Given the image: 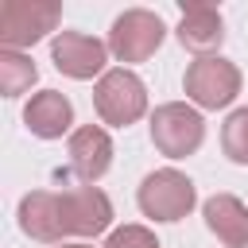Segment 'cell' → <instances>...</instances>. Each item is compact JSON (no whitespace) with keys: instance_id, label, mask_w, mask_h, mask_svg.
I'll return each mask as SVG.
<instances>
[{"instance_id":"obj_1","label":"cell","mask_w":248,"mask_h":248,"mask_svg":"<svg viewBox=\"0 0 248 248\" xmlns=\"http://www.w3.org/2000/svg\"><path fill=\"white\" fill-rule=\"evenodd\" d=\"M240 85H244V74L232 58L225 54H209V58H194L182 74V89H186V101L202 112H217V108H229L236 97H240Z\"/></svg>"},{"instance_id":"obj_2","label":"cell","mask_w":248,"mask_h":248,"mask_svg":"<svg viewBox=\"0 0 248 248\" xmlns=\"http://www.w3.org/2000/svg\"><path fill=\"white\" fill-rule=\"evenodd\" d=\"M93 108H97L101 124L132 128L136 120L147 116V85H143V78L136 70H128V66H112L93 85Z\"/></svg>"},{"instance_id":"obj_3","label":"cell","mask_w":248,"mask_h":248,"mask_svg":"<svg viewBox=\"0 0 248 248\" xmlns=\"http://www.w3.org/2000/svg\"><path fill=\"white\" fill-rule=\"evenodd\" d=\"M136 205H140L143 217H151L159 225H174L198 205L194 178L182 174L178 167H159V170L143 174V182L136 190Z\"/></svg>"},{"instance_id":"obj_4","label":"cell","mask_w":248,"mask_h":248,"mask_svg":"<svg viewBox=\"0 0 248 248\" xmlns=\"http://www.w3.org/2000/svg\"><path fill=\"white\" fill-rule=\"evenodd\" d=\"M163 39H167V23H163L159 12H151V8H124L112 19L105 43H108V54L132 70L136 62H147L163 46Z\"/></svg>"},{"instance_id":"obj_5","label":"cell","mask_w":248,"mask_h":248,"mask_svg":"<svg viewBox=\"0 0 248 248\" xmlns=\"http://www.w3.org/2000/svg\"><path fill=\"white\" fill-rule=\"evenodd\" d=\"M151 143L167 159H186L205 143V116L190 101H167L151 112Z\"/></svg>"},{"instance_id":"obj_6","label":"cell","mask_w":248,"mask_h":248,"mask_svg":"<svg viewBox=\"0 0 248 248\" xmlns=\"http://www.w3.org/2000/svg\"><path fill=\"white\" fill-rule=\"evenodd\" d=\"M58 19H62L58 0H4L0 4V50H27L43 43L58 27Z\"/></svg>"},{"instance_id":"obj_7","label":"cell","mask_w":248,"mask_h":248,"mask_svg":"<svg viewBox=\"0 0 248 248\" xmlns=\"http://www.w3.org/2000/svg\"><path fill=\"white\" fill-rule=\"evenodd\" d=\"M50 62L74 81H93L108 74V43L85 31H58L50 39Z\"/></svg>"},{"instance_id":"obj_8","label":"cell","mask_w":248,"mask_h":248,"mask_svg":"<svg viewBox=\"0 0 248 248\" xmlns=\"http://www.w3.org/2000/svg\"><path fill=\"white\" fill-rule=\"evenodd\" d=\"M58 198H62V225H66V236L89 240V236L108 232V225H112V202H108V194H105L101 186H85V182H81V186L62 190Z\"/></svg>"},{"instance_id":"obj_9","label":"cell","mask_w":248,"mask_h":248,"mask_svg":"<svg viewBox=\"0 0 248 248\" xmlns=\"http://www.w3.org/2000/svg\"><path fill=\"white\" fill-rule=\"evenodd\" d=\"M66 155H70V170H74L85 186H93L97 178L108 174L116 147H112V136H108L105 124H81V128L70 132Z\"/></svg>"},{"instance_id":"obj_10","label":"cell","mask_w":248,"mask_h":248,"mask_svg":"<svg viewBox=\"0 0 248 248\" xmlns=\"http://www.w3.org/2000/svg\"><path fill=\"white\" fill-rule=\"evenodd\" d=\"M174 39H178L182 50H190L194 58H209V54H217L221 43H225V19H221V12H217L213 4L190 0V4H182Z\"/></svg>"},{"instance_id":"obj_11","label":"cell","mask_w":248,"mask_h":248,"mask_svg":"<svg viewBox=\"0 0 248 248\" xmlns=\"http://www.w3.org/2000/svg\"><path fill=\"white\" fill-rule=\"evenodd\" d=\"M19 229L31 240L43 244H66V225H62V198L54 190H31L19 198Z\"/></svg>"},{"instance_id":"obj_12","label":"cell","mask_w":248,"mask_h":248,"mask_svg":"<svg viewBox=\"0 0 248 248\" xmlns=\"http://www.w3.org/2000/svg\"><path fill=\"white\" fill-rule=\"evenodd\" d=\"M23 124L39 140H62L66 132H74V105L58 89H39L23 105Z\"/></svg>"},{"instance_id":"obj_13","label":"cell","mask_w":248,"mask_h":248,"mask_svg":"<svg viewBox=\"0 0 248 248\" xmlns=\"http://www.w3.org/2000/svg\"><path fill=\"white\" fill-rule=\"evenodd\" d=\"M205 229L225 248H248V205L236 194H213L202 202Z\"/></svg>"},{"instance_id":"obj_14","label":"cell","mask_w":248,"mask_h":248,"mask_svg":"<svg viewBox=\"0 0 248 248\" xmlns=\"http://www.w3.org/2000/svg\"><path fill=\"white\" fill-rule=\"evenodd\" d=\"M39 81V66L23 50H0V93L4 97H23Z\"/></svg>"},{"instance_id":"obj_15","label":"cell","mask_w":248,"mask_h":248,"mask_svg":"<svg viewBox=\"0 0 248 248\" xmlns=\"http://www.w3.org/2000/svg\"><path fill=\"white\" fill-rule=\"evenodd\" d=\"M221 151L229 155V163L248 167V105L232 108L221 124Z\"/></svg>"},{"instance_id":"obj_16","label":"cell","mask_w":248,"mask_h":248,"mask_svg":"<svg viewBox=\"0 0 248 248\" xmlns=\"http://www.w3.org/2000/svg\"><path fill=\"white\" fill-rule=\"evenodd\" d=\"M105 248H163V244L147 225H120V229L108 232Z\"/></svg>"},{"instance_id":"obj_17","label":"cell","mask_w":248,"mask_h":248,"mask_svg":"<svg viewBox=\"0 0 248 248\" xmlns=\"http://www.w3.org/2000/svg\"><path fill=\"white\" fill-rule=\"evenodd\" d=\"M58 248H93L89 240H66V244H58Z\"/></svg>"}]
</instances>
